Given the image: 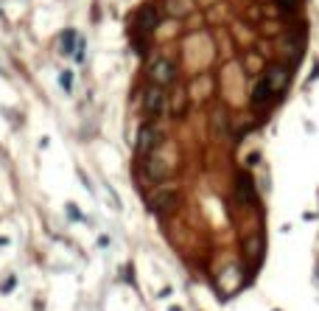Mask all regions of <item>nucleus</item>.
<instances>
[{
	"label": "nucleus",
	"instance_id": "nucleus-1",
	"mask_svg": "<svg viewBox=\"0 0 319 311\" xmlns=\"http://www.w3.org/2000/svg\"><path fill=\"white\" fill-rule=\"evenodd\" d=\"M149 79H151V85H157V87L174 85V81H176V65H174V59L157 56L154 62L149 65Z\"/></svg>",
	"mask_w": 319,
	"mask_h": 311
},
{
	"label": "nucleus",
	"instance_id": "nucleus-2",
	"mask_svg": "<svg viewBox=\"0 0 319 311\" xmlns=\"http://www.w3.org/2000/svg\"><path fill=\"white\" fill-rule=\"evenodd\" d=\"M143 112L149 118H157V115H163L165 110H168V95H165V87H157V85H151V87H146L143 90Z\"/></svg>",
	"mask_w": 319,
	"mask_h": 311
},
{
	"label": "nucleus",
	"instance_id": "nucleus-3",
	"mask_svg": "<svg viewBox=\"0 0 319 311\" xmlns=\"http://www.w3.org/2000/svg\"><path fill=\"white\" fill-rule=\"evenodd\" d=\"M288 79H291V70H288L286 65H271V68L266 70L263 81H266V87H269L271 98H275V95H280L283 90L288 87Z\"/></svg>",
	"mask_w": 319,
	"mask_h": 311
},
{
	"label": "nucleus",
	"instance_id": "nucleus-4",
	"mask_svg": "<svg viewBox=\"0 0 319 311\" xmlns=\"http://www.w3.org/2000/svg\"><path fill=\"white\" fill-rule=\"evenodd\" d=\"M160 143V129L154 123H143L138 132V143H134V152H138V157H149L151 152L157 149Z\"/></svg>",
	"mask_w": 319,
	"mask_h": 311
},
{
	"label": "nucleus",
	"instance_id": "nucleus-5",
	"mask_svg": "<svg viewBox=\"0 0 319 311\" xmlns=\"http://www.w3.org/2000/svg\"><path fill=\"white\" fill-rule=\"evenodd\" d=\"M143 174H146V179H151V182H160V179L168 177V165H165V160L149 154V157H143Z\"/></svg>",
	"mask_w": 319,
	"mask_h": 311
},
{
	"label": "nucleus",
	"instance_id": "nucleus-6",
	"mask_svg": "<svg viewBox=\"0 0 319 311\" xmlns=\"http://www.w3.org/2000/svg\"><path fill=\"white\" fill-rule=\"evenodd\" d=\"M151 211H157V213H168V211H174L176 208V191L174 188H163V191H157L154 196H151Z\"/></svg>",
	"mask_w": 319,
	"mask_h": 311
},
{
	"label": "nucleus",
	"instance_id": "nucleus-7",
	"mask_svg": "<svg viewBox=\"0 0 319 311\" xmlns=\"http://www.w3.org/2000/svg\"><path fill=\"white\" fill-rule=\"evenodd\" d=\"M157 23H160L157 9L146 6V9H140V11H138V20H134V26H138V31H140V34H149V31H154V28H157Z\"/></svg>",
	"mask_w": 319,
	"mask_h": 311
},
{
	"label": "nucleus",
	"instance_id": "nucleus-8",
	"mask_svg": "<svg viewBox=\"0 0 319 311\" xmlns=\"http://www.w3.org/2000/svg\"><path fill=\"white\" fill-rule=\"evenodd\" d=\"M235 194H238L241 202H255V185H252V179L246 174L238 177V185H235Z\"/></svg>",
	"mask_w": 319,
	"mask_h": 311
},
{
	"label": "nucleus",
	"instance_id": "nucleus-9",
	"mask_svg": "<svg viewBox=\"0 0 319 311\" xmlns=\"http://www.w3.org/2000/svg\"><path fill=\"white\" fill-rule=\"evenodd\" d=\"M269 98H271V93H269V87H266L263 76H261V79L255 81V87H252V104H255V107H263Z\"/></svg>",
	"mask_w": 319,
	"mask_h": 311
},
{
	"label": "nucleus",
	"instance_id": "nucleus-10",
	"mask_svg": "<svg viewBox=\"0 0 319 311\" xmlns=\"http://www.w3.org/2000/svg\"><path fill=\"white\" fill-rule=\"evenodd\" d=\"M185 110H188V104H185V93L179 90V93L174 95V107H171V112H174L176 118H182V115H185Z\"/></svg>",
	"mask_w": 319,
	"mask_h": 311
},
{
	"label": "nucleus",
	"instance_id": "nucleus-11",
	"mask_svg": "<svg viewBox=\"0 0 319 311\" xmlns=\"http://www.w3.org/2000/svg\"><path fill=\"white\" fill-rule=\"evenodd\" d=\"M73 43H76V34L73 31H64L62 34V51L70 53V51H73Z\"/></svg>",
	"mask_w": 319,
	"mask_h": 311
},
{
	"label": "nucleus",
	"instance_id": "nucleus-12",
	"mask_svg": "<svg viewBox=\"0 0 319 311\" xmlns=\"http://www.w3.org/2000/svg\"><path fill=\"white\" fill-rule=\"evenodd\" d=\"M70 85H73V76H70V73H62V87L70 90Z\"/></svg>",
	"mask_w": 319,
	"mask_h": 311
},
{
	"label": "nucleus",
	"instance_id": "nucleus-13",
	"mask_svg": "<svg viewBox=\"0 0 319 311\" xmlns=\"http://www.w3.org/2000/svg\"><path fill=\"white\" fill-rule=\"evenodd\" d=\"M3 244H6V238H0V247H3Z\"/></svg>",
	"mask_w": 319,
	"mask_h": 311
},
{
	"label": "nucleus",
	"instance_id": "nucleus-14",
	"mask_svg": "<svg viewBox=\"0 0 319 311\" xmlns=\"http://www.w3.org/2000/svg\"><path fill=\"white\" fill-rule=\"evenodd\" d=\"M174 311H179V308H174Z\"/></svg>",
	"mask_w": 319,
	"mask_h": 311
}]
</instances>
